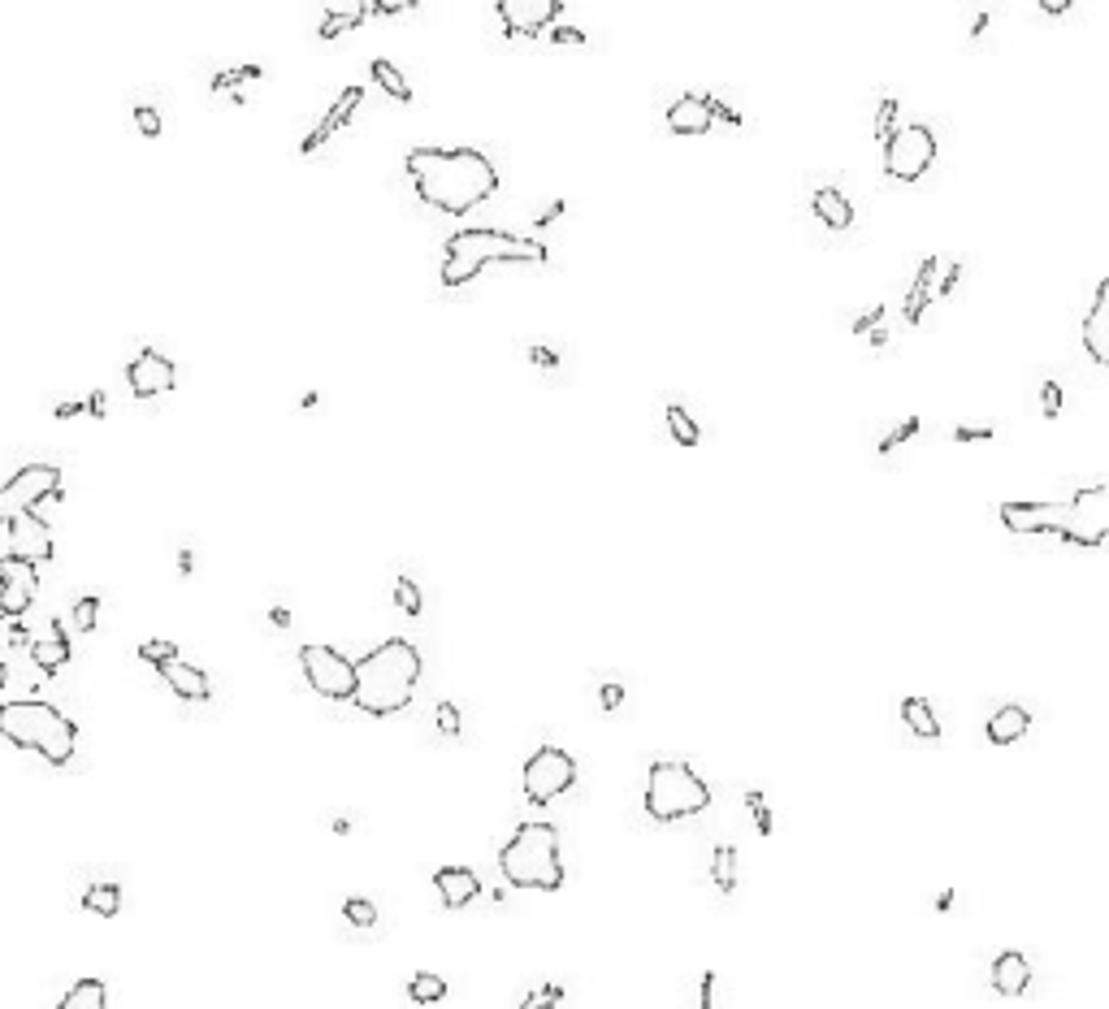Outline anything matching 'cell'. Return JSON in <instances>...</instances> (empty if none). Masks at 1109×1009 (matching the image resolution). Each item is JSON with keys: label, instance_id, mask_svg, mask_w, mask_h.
I'll return each instance as SVG.
<instances>
[{"label": "cell", "instance_id": "cell-14", "mask_svg": "<svg viewBox=\"0 0 1109 1009\" xmlns=\"http://www.w3.org/2000/svg\"><path fill=\"white\" fill-rule=\"evenodd\" d=\"M35 589H39V576L31 563L0 555V615H5V620H18V615L31 607Z\"/></svg>", "mask_w": 1109, "mask_h": 1009}, {"label": "cell", "instance_id": "cell-47", "mask_svg": "<svg viewBox=\"0 0 1109 1009\" xmlns=\"http://www.w3.org/2000/svg\"><path fill=\"white\" fill-rule=\"evenodd\" d=\"M711 122H728V126H741V113H737V109H728L724 100H715V96H711Z\"/></svg>", "mask_w": 1109, "mask_h": 1009}, {"label": "cell", "instance_id": "cell-4", "mask_svg": "<svg viewBox=\"0 0 1109 1009\" xmlns=\"http://www.w3.org/2000/svg\"><path fill=\"white\" fill-rule=\"evenodd\" d=\"M0 737L13 741L18 750H35L52 767H65L78 750L74 719L44 698H18L0 706Z\"/></svg>", "mask_w": 1109, "mask_h": 1009}, {"label": "cell", "instance_id": "cell-29", "mask_svg": "<svg viewBox=\"0 0 1109 1009\" xmlns=\"http://www.w3.org/2000/svg\"><path fill=\"white\" fill-rule=\"evenodd\" d=\"M57 1009H109V988H104L100 979H78L57 1001Z\"/></svg>", "mask_w": 1109, "mask_h": 1009}, {"label": "cell", "instance_id": "cell-37", "mask_svg": "<svg viewBox=\"0 0 1109 1009\" xmlns=\"http://www.w3.org/2000/svg\"><path fill=\"white\" fill-rule=\"evenodd\" d=\"M96 620H100V598L96 594H83L74 602V624L83 628V633H91V628H96Z\"/></svg>", "mask_w": 1109, "mask_h": 1009}, {"label": "cell", "instance_id": "cell-34", "mask_svg": "<svg viewBox=\"0 0 1109 1009\" xmlns=\"http://www.w3.org/2000/svg\"><path fill=\"white\" fill-rule=\"evenodd\" d=\"M343 919L351 927H360V932H369V927H377V906L369 897H347L343 901Z\"/></svg>", "mask_w": 1109, "mask_h": 1009}, {"label": "cell", "instance_id": "cell-1", "mask_svg": "<svg viewBox=\"0 0 1109 1009\" xmlns=\"http://www.w3.org/2000/svg\"><path fill=\"white\" fill-rule=\"evenodd\" d=\"M408 178L416 187V200L447 217H468L499 191V169L481 148L416 143L408 152Z\"/></svg>", "mask_w": 1109, "mask_h": 1009}, {"label": "cell", "instance_id": "cell-5", "mask_svg": "<svg viewBox=\"0 0 1109 1009\" xmlns=\"http://www.w3.org/2000/svg\"><path fill=\"white\" fill-rule=\"evenodd\" d=\"M499 871L512 888H538L559 893L564 888V862H559V828L546 819L520 823L512 841L499 849Z\"/></svg>", "mask_w": 1109, "mask_h": 1009}, {"label": "cell", "instance_id": "cell-13", "mask_svg": "<svg viewBox=\"0 0 1109 1009\" xmlns=\"http://www.w3.org/2000/svg\"><path fill=\"white\" fill-rule=\"evenodd\" d=\"M9 542H13V550L9 555L13 559H22V563H48L52 555H57V546H52V529H48V520L39 516V511H22V516H13L9 520Z\"/></svg>", "mask_w": 1109, "mask_h": 1009}, {"label": "cell", "instance_id": "cell-7", "mask_svg": "<svg viewBox=\"0 0 1109 1009\" xmlns=\"http://www.w3.org/2000/svg\"><path fill=\"white\" fill-rule=\"evenodd\" d=\"M1001 524L1010 533H1053L1058 542H1071V546H1088L1084 529H1079L1071 503H1001Z\"/></svg>", "mask_w": 1109, "mask_h": 1009}, {"label": "cell", "instance_id": "cell-3", "mask_svg": "<svg viewBox=\"0 0 1109 1009\" xmlns=\"http://www.w3.org/2000/svg\"><path fill=\"white\" fill-rule=\"evenodd\" d=\"M512 260L546 265V247L538 239H520V234L490 230V226L455 230L451 239L442 243V286L460 291V286L473 282L486 265H512Z\"/></svg>", "mask_w": 1109, "mask_h": 1009}, {"label": "cell", "instance_id": "cell-52", "mask_svg": "<svg viewBox=\"0 0 1109 1009\" xmlns=\"http://www.w3.org/2000/svg\"><path fill=\"white\" fill-rule=\"evenodd\" d=\"M529 360H533V364H542V369H555V364H559V356H555L551 347H533V351H529Z\"/></svg>", "mask_w": 1109, "mask_h": 1009}, {"label": "cell", "instance_id": "cell-17", "mask_svg": "<svg viewBox=\"0 0 1109 1009\" xmlns=\"http://www.w3.org/2000/svg\"><path fill=\"white\" fill-rule=\"evenodd\" d=\"M1105 308H1109V282L1101 278L1097 282V291H1092V304H1088V312H1084V351H1088V360L1097 364V369H1105L1109 364V334H1105Z\"/></svg>", "mask_w": 1109, "mask_h": 1009}, {"label": "cell", "instance_id": "cell-20", "mask_svg": "<svg viewBox=\"0 0 1109 1009\" xmlns=\"http://www.w3.org/2000/svg\"><path fill=\"white\" fill-rule=\"evenodd\" d=\"M993 992L997 997H1006V1001H1014V997H1023L1027 992V984H1032V962L1023 958L1019 949H1006V953H997L993 958Z\"/></svg>", "mask_w": 1109, "mask_h": 1009}, {"label": "cell", "instance_id": "cell-27", "mask_svg": "<svg viewBox=\"0 0 1109 1009\" xmlns=\"http://www.w3.org/2000/svg\"><path fill=\"white\" fill-rule=\"evenodd\" d=\"M364 18H369V5H334V9H325L317 35H321V39H338L343 31H356Z\"/></svg>", "mask_w": 1109, "mask_h": 1009}, {"label": "cell", "instance_id": "cell-28", "mask_svg": "<svg viewBox=\"0 0 1109 1009\" xmlns=\"http://www.w3.org/2000/svg\"><path fill=\"white\" fill-rule=\"evenodd\" d=\"M369 74H373V83L382 87L390 100H399V104H412V87H408V78H403V70H399L395 61L377 57V61L369 65Z\"/></svg>", "mask_w": 1109, "mask_h": 1009}, {"label": "cell", "instance_id": "cell-25", "mask_svg": "<svg viewBox=\"0 0 1109 1009\" xmlns=\"http://www.w3.org/2000/svg\"><path fill=\"white\" fill-rule=\"evenodd\" d=\"M902 719H906V728L915 732L919 741H941V719H936V706L928 698H906L902 702Z\"/></svg>", "mask_w": 1109, "mask_h": 1009}, {"label": "cell", "instance_id": "cell-19", "mask_svg": "<svg viewBox=\"0 0 1109 1009\" xmlns=\"http://www.w3.org/2000/svg\"><path fill=\"white\" fill-rule=\"evenodd\" d=\"M156 672H161V680L178 693L182 702H208V698H213V685H208V676H204L195 663L182 659V654H178V659L156 663Z\"/></svg>", "mask_w": 1109, "mask_h": 1009}, {"label": "cell", "instance_id": "cell-22", "mask_svg": "<svg viewBox=\"0 0 1109 1009\" xmlns=\"http://www.w3.org/2000/svg\"><path fill=\"white\" fill-rule=\"evenodd\" d=\"M26 650H31V659H35V667H39L44 676H57L61 667L70 663V641H65V633H61L57 620H52L39 637H31V646H26Z\"/></svg>", "mask_w": 1109, "mask_h": 1009}, {"label": "cell", "instance_id": "cell-26", "mask_svg": "<svg viewBox=\"0 0 1109 1009\" xmlns=\"http://www.w3.org/2000/svg\"><path fill=\"white\" fill-rule=\"evenodd\" d=\"M932 286H936V256H928L919 265V278H915V286H910V295H906V321L910 325L923 321V308L932 304Z\"/></svg>", "mask_w": 1109, "mask_h": 1009}, {"label": "cell", "instance_id": "cell-58", "mask_svg": "<svg viewBox=\"0 0 1109 1009\" xmlns=\"http://www.w3.org/2000/svg\"><path fill=\"white\" fill-rule=\"evenodd\" d=\"M5 680H9V667H5V663H0V689H5Z\"/></svg>", "mask_w": 1109, "mask_h": 1009}, {"label": "cell", "instance_id": "cell-39", "mask_svg": "<svg viewBox=\"0 0 1109 1009\" xmlns=\"http://www.w3.org/2000/svg\"><path fill=\"white\" fill-rule=\"evenodd\" d=\"M871 130H876V139H880V143L893 135V130H897V100H880V109H876V126H871Z\"/></svg>", "mask_w": 1109, "mask_h": 1009}, {"label": "cell", "instance_id": "cell-56", "mask_svg": "<svg viewBox=\"0 0 1109 1009\" xmlns=\"http://www.w3.org/2000/svg\"><path fill=\"white\" fill-rule=\"evenodd\" d=\"M1040 9H1045V13H1066L1071 5H1066V0H1045V5H1040Z\"/></svg>", "mask_w": 1109, "mask_h": 1009}, {"label": "cell", "instance_id": "cell-18", "mask_svg": "<svg viewBox=\"0 0 1109 1009\" xmlns=\"http://www.w3.org/2000/svg\"><path fill=\"white\" fill-rule=\"evenodd\" d=\"M715 122H711V96H702V91H685L681 100H672L668 109V130L672 135H707Z\"/></svg>", "mask_w": 1109, "mask_h": 1009}, {"label": "cell", "instance_id": "cell-24", "mask_svg": "<svg viewBox=\"0 0 1109 1009\" xmlns=\"http://www.w3.org/2000/svg\"><path fill=\"white\" fill-rule=\"evenodd\" d=\"M811 204H815V217L824 221L828 230H850L854 226V204L845 200L837 187H819Z\"/></svg>", "mask_w": 1109, "mask_h": 1009}, {"label": "cell", "instance_id": "cell-8", "mask_svg": "<svg viewBox=\"0 0 1109 1009\" xmlns=\"http://www.w3.org/2000/svg\"><path fill=\"white\" fill-rule=\"evenodd\" d=\"M572 784H577V758L559 745H542V750L529 754L525 771H520V789L533 806H546L555 797H564Z\"/></svg>", "mask_w": 1109, "mask_h": 1009}, {"label": "cell", "instance_id": "cell-36", "mask_svg": "<svg viewBox=\"0 0 1109 1009\" xmlns=\"http://www.w3.org/2000/svg\"><path fill=\"white\" fill-rule=\"evenodd\" d=\"M395 602H399L403 615H421L425 598H421V589H416L412 576H399V581H395Z\"/></svg>", "mask_w": 1109, "mask_h": 1009}, {"label": "cell", "instance_id": "cell-42", "mask_svg": "<svg viewBox=\"0 0 1109 1009\" xmlns=\"http://www.w3.org/2000/svg\"><path fill=\"white\" fill-rule=\"evenodd\" d=\"M438 732L442 737H460V706H451V702L438 706Z\"/></svg>", "mask_w": 1109, "mask_h": 1009}, {"label": "cell", "instance_id": "cell-45", "mask_svg": "<svg viewBox=\"0 0 1109 1009\" xmlns=\"http://www.w3.org/2000/svg\"><path fill=\"white\" fill-rule=\"evenodd\" d=\"M954 438H958V442H988V438H997V429H993V425H975V429H971V425H958Z\"/></svg>", "mask_w": 1109, "mask_h": 1009}, {"label": "cell", "instance_id": "cell-44", "mask_svg": "<svg viewBox=\"0 0 1109 1009\" xmlns=\"http://www.w3.org/2000/svg\"><path fill=\"white\" fill-rule=\"evenodd\" d=\"M559 997H564V988H559V984H546V988L533 992V997H529L525 1005H520V1009H551Z\"/></svg>", "mask_w": 1109, "mask_h": 1009}, {"label": "cell", "instance_id": "cell-32", "mask_svg": "<svg viewBox=\"0 0 1109 1009\" xmlns=\"http://www.w3.org/2000/svg\"><path fill=\"white\" fill-rule=\"evenodd\" d=\"M711 880H715V888H720L724 897L737 888V849H733V845H715V854H711Z\"/></svg>", "mask_w": 1109, "mask_h": 1009}, {"label": "cell", "instance_id": "cell-40", "mask_svg": "<svg viewBox=\"0 0 1109 1009\" xmlns=\"http://www.w3.org/2000/svg\"><path fill=\"white\" fill-rule=\"evenodd\" d=\"M139 659L156 667V663H165V659H178V646H174V641H143Z\"/></svg>", "mask_w": 1109, "mask_h": 1009}, {"label": "cell", "instance_id": "cell-12", "mask_svg": "<svg viewBox=\"0 0 1109 1009\" xmlns=\"http://www.w3.org/2000/svg\"><path fill=\"white\" fill-rule=\"evenodd\" d=\"M126 382H130V395L135 399H156L178 386V369H174V360H165L156 347H143L139 356L130 360Z\"/></svg>", "mask_w": 1109, "mask_h": 1009}, {"label": "cell", "instance_id": "cell-21", "mask_svg": "<svg viewBox=\"0 0 1109 1009\" xmlns=\"http://www.w3.org/2000/svg\"><path fill=\"white\" fill-rule=\"evenodd\" d=\"M434 888H438V897H442V906H447V910H464L468 901L481 897V880H477L473 867H442V871H434Z\"/></svg>", "mask_w": 1109, "mask_h": 1009}, {"label": "cell", "instance_id": "cell-55", "mask_svg": "<svg viewBox=\"0 0 1109 1009\" xmlns=\"http://www.w3.org/2000/svg\"><path fill=\"white\" fill-rule=\"evenodd\" d=\"M269 624H278V628H286V624H291V615H286L282 607H273V611H269Z\"/></svg>", "mask_w": 1109, "mask_h": 1009}, {"label": "cell", "instance_id": "cell-49", "mask_svg": "<svg viewBox=\"0 0 1109 1009\" xmlns=\"http://www.w3.org/2000/svg\"><path fill=\"white\" fill-rule=\"evenodd\" d=\"M551 39H555V44H572V48L585 44V35L577 31V26H551Z\"/></svg>", "mask_w": 1109, "mask_h": 1009}, {"label": "cell", "instance_id": "cell-46", "mask_svg": "<svg viewBox=\"0 0 1109 1009\" xmlns=\"http://www.w3.org/2000/svg\"><path fill=\"white\" fill-rule=\"evenodd\" d=\"M880 321H884V304H876L871 312H863V317L854 321V334H876V330H880Z\"/></svg>", "mask_w": 1109, "mask_h": 1009}, {"label": "cell", "instance_id": "cell-48", "mask_svg": "<svg viewBox=\"0 0 1109 1009\" xmlns=\"http://www.w3.org/2000/svg\"><path fill=\"white\" fill-rule=\"evenodd\" d=\"M620 702H624V685L620 680H607L603 685V711H620Z\"/></svg>", "mask_w": 1109, "mask_h": 1009}, {"label": "cell", "instance_id": "cell-41", "mask_svg": "<svg viewBox=\"0 0 1109 1009\" xmlns=\"http://www.w3.org/2000/svg\"><path fill=\"white\" fill-rule=\"evenodd\" d=\"M1040 408H1045L1049 421H1058V416H1062V386H1058V382H1045V386H1040Z\"/></svg>", "mask_w": 1109, "mask_h": 1009}, {"label": "cell", "instance_id": "cell-38", "mask_svg": "<svg viewBox=\"0 0 1109 1009\" xmlns=\"http://www.w3.org/2000/svg\"><path fill=\"white\" fill-rule=\"evenodd\" d=\"M746 806H750V815H754V828H759L763 836H772V810H767V802H763L759 789L746 793Z\"/></svg>", "mask_w": 1109, "mask_h": 1009}, {"label": "cell", "instance_id": "cell-23", "mask_svg": "<svg viewBox=\"0 0 1109 1009\" xmlns=\"http://www.w3.org/2000/svg\"><path fill=\"white\" fill-rule=\"evenodd\" d=\"M1027 728H1032V715L1023 711L1019 702H1006V706H997L993 715H988V741L993 745H1014V741H1023L1027 737Z\"/></svg>", "mask_w": 1109, "mask_h": 1009}, {"label": "cell", "instance_id": "cell-15", "mask_svg": "<svg viewBox=\"0 0 1109 1009\" xmlns=\"http://www.w3.org/2000/svg\"><path fill=\"white\" fill-rule=\"evenodd\" d=\"M494 13L503 18L507 35H542L555 26L564 5H559V0H499Z\"/></svg>", "mask_w": 1109, "mask_h": 1009}, {"label": "cell", "instance_id": "cell-43", "mask_svg": "<svg viewBox=\"0 0 1109 1009\" xmlns=\"http://www.w3.org/2000/svg\"><path fill=\"white\" fill-rule=\"evenodd\" d=\"M135 126H139V135L156 139V135H161V113L148 109V104H139V109H135Z\"/></svg>", "mask_w": 1109, "mask_h": 1009}, {"label": "cell", "instance_id": "cell-57", "mask_svg": "<svg viewBox=\"0 0 1109 1009\" xmlns=\"http://www.w3.org/2000/svg\"><path fill=\"white\" fill-rule=\"evenodd\" d=\"M178 568H182V572H191V568H195V559H191V550H182V555H178Z\"/></svg>", "mask_w": 1109, "mask_h": 1009}, {"label": "cell", "instance_id": "cell-30", "mask_svg": "<svg viewBox=\"0 0 1109 1009\" xmlns=\"http://www.w3.org/2000/svg\"><path fill=\"white\" fill-rule=\"evenodd\" d=\"M663 421H668V434H672L676 447H698V442H702L698 421L681 408V403H668V408H663Z\"/></svg>", "mask_w": 1109, "mask_h": 1009}, {"label": "cell", "instance_id": "cell-54", "mask_svg": "<svg viewBox=\"0 0 1109 1009\" xmlns=\"http://www.w3.org/2000/svg\"><path fill=\"white\" fill-rule=\"evenodd\" d=\"M87 412H91V416H104V390H96V395H91V403H87Z\"/></svg>", "mask_w": 1109, "mask_h": 1009}, {"label": "cell", "instance_id": "cell-31", "mask_svg": "<svg viewBox=\"0 0 1109 1009\" xmlns=\"http://www.w3.org/2000/svg\"><path fill=\"white\" fill-rule=\"evenodd\" d=\"M447 992H451L447 979L434 971H421L408 979V1001H416V1005H438V1001H447Z\"/></svg>", "mask_w": 1109, "mask_h": 1009}, {"label": "cell", "instance_id": "cell-11", "mask_svg": "<svg viewBox=\"0 0 1109 1009\" xmlns=\"http://www.w3.org/2000/svg\"><path fill=\"white\" fill-rule=\"evenodd\" d=\"M299 667H304V680L312 685V693H321L330 702H351L356 672H351L347 654H338L334 646H304L299 650Z\"/></svg>", "mask_w": 1109, "mask_h": 1009}, {"label": "cell", "instance_id": "cell-51", "mask_svg": "<svg viewBox=\"0 0 1109 1009\" xmlns=\"http://www.w3.org/2000/svg\"><path fill=\"white\" fill-rule=\"evenodd\" d=\"M958 273H962L958 265H949V269H945V282L936 286V299H949V295H954V286H958Z\"/></svg>", "mask_w": 1109, "mask_h": 1009}, {"label": "cell", "instance_id": "cell-2", "mask_svg": "<svg viewBox=\"0 0 1109 1009\" xmlns=\"http://www.w3.org/2000/svg\"><path fill=\"white\" fill-rule=\"evenodd\" d=\"M356 685H351V706H360L364 715L386 719L408 711L421 685V650L408 637H390L382 646H373L364 659L351 663Z\"/></svg>", "mask_w": 1109, "mask_h": 1009}, {"label": "cell", "instance_id": "cell-10", "mask_svg": "<svg viewBox=\"0 0 1109 1009\" xmlns=\"http://www.w3.org/2000/svg\"><path fill=\"white\" fill-rule=\"evenodd\" d=\"M61 499V468L57 464H26L9 481H0V524H9L22 511H35Z\"/></svg>", "mask_w": 1109, "mask_h": 1009}, {"label": "cell", "instance_id": "cell-35", "mask_svg": "<svg viewBox=\"0 0 1109 1009\" xmlns=\"http://www.w3.org/2000/svg\"><path fill=\"white\" fill-rule=\"evenodd\" d=\"M919 429H923V421H919V416H906L902 425H893L889 434H884V442H880V455H893L897 447H902V442H910V438H915Z\"/></svg>", "mask_w": 1109, "mask_h": 1009}, {"label": "cell", "instance_id": "cell-33", "mask_svg": "<svg viewBox=\"0 0 1109 1009\" xmlns=\"http://www.w3.org/2000/svg\"><path fill=\"white\" fill-rule=\"evenodd\" d=\"M83 906H87L91 914H100V919H113V914L122 910V888L109 884V880H104V884H91L87 893H83Z\"/></svg>", "mask_w": 1109, "mask_h": 1009}, {"label": "cell", "instance_id": "cell-53", "mask_svg": "<svg viewBox=\"0 0 1109 1009\" xmlns=\"http://www.w3.org/2000/svg\"><path fill=\"white\" fill-rule=\"evenodd\" d=\"M78 412H87V403H61V408H57V421H70V416H78Z\"/></svg>", "mask_w": 1109, "mask_h": 1009}, {"label": "cell", "instance_id": "cell-6", "mask_svg": "<svg viewBox=\"0 0 1109 1009\" xmlns=\"http://www.w3.org/2000/svg\"><path fill=\"white\" fill-rule=\"evenodd\" d=\"M711 806V784L689 763L663 758L646 771V815L655 823H681Z\"/></svg>", "mask_w": 1109, "mask_h": 1009}, {"label": "cell", "instance_id": "cell-16", "mask_svg": "<svg viewBox=\"0 0 1109 1009\" xmlns=\"http://www.w3.org/2000/svg\"><path fill=\"white\" fill-rule=\"evenodd\" d=\"M360 100H364V87H347L343 96H338V100L330 104V109H325V117L317 122V130H312V135H308L304 143H299V152L312 156L317 148H325V143H330V139L338 135V130H343V126L351 122V113L360 109Z\"/></svg>", "mask_w": 1109, "mask_h": 1009}, {"label": "cell", "instance_id": "cell-50", "mask_svg": "<svg viewBox=\"0 0 1109 1009\" xmlns=\"http://www.w3.org/2000/svg\"><path fill=\"white\" fill-rule=\"evenodd\" d=\"M698 1005L702 1009H715V971L702 975V992H698Z\"/></svg>", "mask_w": 1109, "mask_h": 1009}, {"label": "cell", "instance_id": "cell-9", "mask_svg": "<svg viewBox=\"0 0 1109 1009\" xmlns=\"http://www.w3.org/2000/svg\"><path fill=\"white\" fill-rule=\"evenodd\" d=\"M936 165V135L932 126L910 122L897 126L889 139H884V174L897 182H919L928 169Z\"/></svg>", "mask_w": 1109, "mask_h": 1009}]
</instances>
